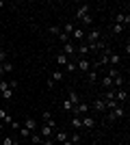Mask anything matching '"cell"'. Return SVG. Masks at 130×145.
I'll use <instances>...</instances> for the list:
<instances>
[{
  "mask_svg": "<svg viewBox=\"0 0 130 145\" xmlns=\"http://www.w3.org/2000/svg\"><path fill=\"white\" fill-rule=\"evenodd\" d=\"M85 37H87V43H98V41H102V33H100L98 28H91Z\"/></svg>",
  "mask_w": 130,
  "mask_h": 145,
  "instance_id": "obj_1",
  "label": "cell"
},
{
  "mask_svg": "<svg viewBox=\"0 0 130 145\" xmlns=\"http://www.w3.org/2000/svg\"><path fill=\"white\" fill-rule=\"evenodd\" d=\"M72 113H74L76 117L87 115V113H89V104H87V102H78V104L74 106V108H72Z\"/></svg>",
  "mask_w": 130,
  "mask_h": 145,
  "instance_id": "obj_2",
  "label": "cell"
},
{
  "mask_svg": "<svg viewBox=\"0 0 130 145\" xmlns=\"http://www.w3.org/2000/svg\"><path fill=\"white\" fill-rule=\"evenodd\" d=\"M124 115H126L124 106H117L115 110H108V115H106V119H108V121H115V119H122Z\"/></svg>",
  "mask_w": 130,
  "mask_h": 145,
  "instance_id": "obj_3",
  "label": "cell"
},
{
  "mask_svg": "<svg viewBox=\"0 0 130 145\" xmlns=\"http://www.w3.org/2000/svg\"><path fill=\"white\" fill-rule=\"evenodd\" d=\"M0 91H2V97H5V100H11L13 97V89L9 87V82H7L5 78L0 80Z\"/></svg>",
  "mask_w": 130,
  "mask_h": 145,
  "instance_id": "obj_4",
  "label": "cell"
},
{
  "mask_svg": "<svg viewBox=\"0 0 130 145\" xmlns=\"http://www.w3.org/2000/svg\"><path fill=\"white\" fill-rule=\"evenodd\" d=\"M24 128H26V130H31V132H37V130H39V121L35 119V117H26V119H24Z\"/></svg>",
  "mask_w": 130,
  "mask_h": 145,
  "instance_id": "obj_5",
  "label": "cell"
},
{
  "mask_svg": "<svg viewBox=\"0 0 130 145\" xmlns=\"http://www.w3.org/2000/svg\"><path fill=\"white\" fill-rule=\"evenodd\" d=\"M52 139H54V143H56V145H61V143H65V141L69 139V134L65 132V130H56V132L52 134Z\"/></svg>",
  "mask_w": 130,
  "mask_h": 145,
  "instance_id": "obj_6",
  "label": "cell"
},
{
  "mask_svg": "<svg viewBox=\"0 0 130 145\" xmlns=\"http://www.w3.org/2000/svg\"><path fill=\"white\" fill-rule=\"evenodd\" d=\"M115 24L128 26V24H130V13H124V11H119L117 15H115Z\"/></svg>",
  "mask_w": 130,
  "mask_h": 145,
  "instance_id": "obj_7",
  "label": "cell"
},
{
  "mask_svg": "<svg viewBox=\"0 0 130 145\" xmlns=\"http://www.w3.org/2000/svg\"><path fill=\"white\" fill-rule=\"evenodd\" d=\"M113 91H115V100L124 106V102H128V93H126V89H113Z\"/></svg>",
  "mask_w": 130,
  "mask_h": 145,
  "instance_id": "obj_8",
  "label": "cell"
},
{
  "mask_svg": "<svg viewBox=\"0 0 130 145\" xmlns=\"http://www.w3.org/2000/svg\"><path fill=\"white\" fill-rule=\"evenodd\" d=\"M89 11H91V7H89V5H80L78 9H76V20H82L85 15H89Z\"/></svg>",
  "mask_w": 130,
  "mask_h": 145,
  "instance_id": "obj_9",
  "label": "cell"
},
{
  "mask_svg": "<svg viewBox=\"0 0 130 145\" xmlns=\"http://www.w3.org/2000/svg\"><path fill=\"white\" fill-rule=\"evenodd\" d=\"M76 54L80 56V59H85V56L89 54V46H87V41H82V43L76 46Z\"/></svg>",
  "mask_w": 130,
  "mask_h": 145,
  "instance_id": "obj_10",
  "label": "cell"
},
{
  "mask_svg": "<svg viewBox=\"0 0 130 145\" xmlns=\"http://www.w3.org/2000/svg\"><path fill=\"white\" fill-rule=\"evenodd\" d=\"M63 54L67 56V59H72V56L76 54V46H74L72 41H69V43H65V46H63Z\"/></svg>",
  "mask_w": 130,
  "mask_h": 145,
  "instance_id": "obj_11",
  "label": "cell"
},
{
  "mask_svg": "<svg viewBox=\"0 0 130 145\" xmlns=\"http://www.w3.org/2000/svg\"><path fill=\"white\" fill-rule=\"evenodd\" d=\"M89 65H91L89 59H78L76 61V69H78V72H89Z\"/></svg>",
  "mask_w": 130,
  "mask_h": 145,
  "instance_id": "obj_12",
  "label": "cell"
},
{
  "mask_svg": "<svg viewBox=\"0 0 130 145\" xmlns=\"http://www.w3.org/2000/svg\"><path fill=\"white\" fill-rule=\"evenodd\" d=\"M39 134H41L43 139H48V137H52V134H54V128H50V126H46V123H43V126H39Z\"/></svg>",
  "mask_w": 130,
  "mask_h": 145,
  "instance_id": "obj_13",
  "label": "cell"
},
{
  "mask_svg": "<svg viewBox=\"0 0 130 145\" xmlns=\"http://www.w3.org/2000/svg\"><path fill=\"white\" fill-rule=\"evenodd\" d=\"M69 39L82 41V39H85V30H82V28H74V30H72V35H69Z\"/></svg>",
  "mask_w": 130,
  "mask_h": 145,
  "instance_id": "obj_14",
  "label": "cell"
},
{
  "mask_svg": "<svg viewBox=\"0 0 130 145\" xmlns=\"http://www.w3.org/2000/svg\"><path fill=\"white\" fill-rule=\"evenodd\" d=\"M80 121H82V128H89V130L95 126V121H93V117H91V115H82V117H80Z\"/></svg>",
  "mask_w": 130,
  "mask_h": 145,
  "instance_id": "obj_15",
  "label": "cell"
},
{
  "mask_svg": "<svg viewBox=\"0 0 130 145\" xmlns=\"http://www.w3.org/2000/svg\"><path fill=\"white\" fill-rule=\"evenodd\" d=\"M108 63H111L113 67H117L119 63H122V56H119V54H115V52H111V54H108Z\"/></svg>",
  "mask_w": 130,
  "mask_h": 145,
  "instance_id": "obj_16",
  "label": "cell"
},
{
  "mask_svg": "<svg viewBox=\"0 0 130 145\" xmlns=\"http://www.w3.org/2000/svg\"><path fill=\"white\" fill-rule=\"evenodd\" d=\"M67 100L72 102V106H76V104L80 102V97H78V93H76V91H67Z\"/></svg>",
  "mask_w": 130,
  "mask_h": 145,
  "instance_id": "obj_17",
  "label": "cell"
},
{
  "mask_svg": "<svg viewBox=\"0 0 130 145\" xmlns=\"http://www.w3.org/2000/svg\"><path fill=\"white\" fill-rule=\"evenodd\" d=\"M93 110H102V113L106 110V104H104V100H102V97H98V100L93 102Z\"/></svg>",
  "mask_w": 130,
  "mask_h": 145,
  "instance_id": "obj_18",
  "label": "cell"
},
{
  "mask_svg": "<svg viewBox=\"0 0 130 145\" xmlns=\"http://www.w3.org/2000/svg\"><path fill=\"white\" fill-rule=\"evenodd\" d=\"M100 82H102V87H104L106 91L113 89V78H111V76H102V80H100Z\"/></svg>",
  "mask_w": 130,
  "mask_h": 145,
  "instance_id": "obj_19",
  "label": "cell"
},
{
  "mask_svg": "<svg viewBox=\"0 0 130 145\" xmlns=\"http://www.w3.org/2000/svg\"><path fill=\"white\" fill-rule=\"evenodd\" d=\"M28 139H31V143H33V145H41L43 137H41V134H39V132H33L31 137H28Z\"/></svg>",
  "mask_w": 130,
  "mask_h": 145,
  "instance_id": "obj_20",
  "label": "cell"
},
{
  "mask_svg": "<svg viewBox=\"0 0 130 145\" xmlns=\"http://www.w3.org/2000/svg\"><path fill=\"white\" fill-rule=\"evenodd\" d=\"M69 61H72V59H67L63 52H59V54H56V63H59V65H67Z\"/></svg>",
  "mask_w": 130,
  "mask_h": 145,
  "instance_id": "obj_21",
  "label": "cell"
},
{
  "mask_svg": "<svg viewBox=\"0 0 130 145\" xmlns=\"http://www.w3.org/2000/svg\"><path fill=\"white\" fill-rule=\"evenodd\" d=\"M50 80H52V82H61V80H63V72H59V69H56V72L50 76Z\"/></svg>",
  "mask_w": 130,
  "mask_h": 145,
  "instance_id": "obj_22",
  "label": "cell"
},
{
  "mask_svg": "<svg viewBox=\"0 0 130 145\" xmlns=\"http://www.w3.org/2000/svg\"><path fill=\"white\" fill-rule=\"evenodd\" d=\"M18 132H20V137H22V139H28V137H31V130H26V128L24 126H20V130H18Z\"/></svg>",
  "mask_w": 130,
  "mask_h": 145,
  "instance_id": "obj_23",
  "label": "cell"
},
{
  "mask_svg": "<svg viewBox=\"0 0 130 145\" xmlns=\"http://www.w3.org/2000/svg\"><path fill=\"white\" fill-rule=\"evenodd\" d=\"M87 80H89V82H91V85H93V82L98 80V72H95V69H91V72L87 74Z\"/></svg>",
  "mask_w": 130,
  "mask_h": 145,
  "instance_id": "obj_24",
  "label": "cell"
},
{
  "mask_svg": "<svg viewBox=\"0 0 130 145\" xmlns=\"http://www.w3.org/2000/svg\"><path fill=\"white\" fill-rule=\"evenodd\" d=\"M69 141H72V143H74V145H78V143H80V141H82V137H80V134H78V132H74V134H69Z\"/></svg>",
  "mask_w": 130,
  "mask_h": 145,
  "instance_id": "obj_25",
  "label": "cell"
},
{
  "mask_svg": "<svg viewBox=\"0 0 130 145\" xmlns=\"http://www.w3.org/2000/svg\"><path fill=\"white\" fill-rule=\"evenodd\" d=\"M111 33H113V35H119V33H124V26H122V24H113Z\"/></svg>",
  "mask_w": 130,
  "mask_h": 145,
  "instance_id": "obj_26",
  "label": "cell"
},
{
  "mask_svg": "<svg viewBox=\"0 0 130 145\" xmlns=\"http://www.w3.org/2000/svg\"><path fill=\"white\" fill-rule=\"evenodd\" d=\"M72 126H74V130H78V128H82V121H80V117H72Z\"/></svg>",
  "mask_w": 130,
  "mask_h": 145,
  "instance_id": "obj_27",
  "label": "cell"
},
{
  "mask_svg": "<svg viewBox=\"0 0 130 145\" xmlns=\"http://www.w3.org/2000/svg\"><path fill=\"white\" fill-rule=\"evenodd\" d=\"M2 69H5V74L13 72V63H11V61H5V63H2Z\"/></svg>",
  "mask_w": 130,
  "mask_h": 145,
  "instance_id": "obj_28",
  "label": "cell"
},
{
  "mask_svg": "<svg viewBox=\"0 0 130 145\" xmlns=\"http://www.w3.org/2000/svg\"><path fill=\"white\" fill-rule=\"evenodd\" d=\"M61 106H63V110H72V108H74V106H72V102H69L67 97L63 100V104H61Z\"/></svg>",
  "mask_w": 130,
  "mask_h": 145,
  "instance_id": "obj_29",
  "label": "cell"
},
{
  "mask_svg": "<svg viewBox=\"0 0 130 145\" xmlns=\"http://www.w3.org/2000/svg\"><path fill=\"white\" fill-rule=\"evenodd\" d=\"M63 33H65V35H72V30H74V24H65V26H63Z\"/></svg>",
  "mask_w": 130,
  "mask_h": 145,
  "instance_id": "obj_30",
  "label": "cell"
},
{
  "mask_svg": "<svg viewBox=\"0 0 130 145\" xmlns=\"http://www.w3.org/2000/svg\"><path fill=\"white\" fill-rule=\"evenodd\" d=\"M59 41H61L63 46H65V43H69V35H65V33H61V35H59Z\"/></svg>",
  "mask_w": 130,
  "mask_h": 145,
  "instance_id": "obj_31",
  "label": "cell"
},
{
  "mask_svg": "<svg viewBox=\"0 0 130 145\" xmlns=\"http://www.w3.org/2000/svg\"><path fill=\"white\" fill-rule=\"evenodd\" d=\"M50 33L59 37V35H61V33H63V30H61V26H50Z\"/></svg>",
  "mask_w": 130,
  "mask_h": 145,
  "instance_id": "obj_32",
  "label": "cell"
},
{
  "mask_svg": "<svg viewBox=\"0 0 130 145\" xmlns=\"http://www.w3.org/2000/svg\"><path fill=\"white\" fill-rule=\"evenodd\" d=\"M106 76H111V78H115V76H119V69H117V67H111V69H108V74H106Z\"/></svg>",
  "mask_w": 130,
  "mask_h": 145,
  "instance_id": "obj_33",
  "label": "cell"
},
{
  "mask_svg": "<svg viewBox=\"0 0 130 145\" xmlns=\"http://www.w3.org/2000/svg\"><path fill=\"white\" fill-rule=\"evenodd\" d=\"M41 119H43V123H46L48 119H52V113H50V110H43V113H41Z\"/></svg>",
  "mask_w": 130,
  "mask_h": 145,
  "instance_id": "obj_34",
  "label": "cell"
},
{
  "mask_svg": "<svg viewBox=\"0 0 130 145\" xmlns=\"http://www.w3.org/2000/svg\"><path fill=\"white\" fill-rule=\"evenodd\" d=\"M41 145H56V143H54V139H52V137H48V139L41 141Z\"/></svg>",
  "mask_w": 130,
  "mask_h": 145,
  "instance_id": "obj_35",
  "label": "cell"
},
{
  "mask_svg": "<svg viewBox=\"0 0 130 145\" xmlns=\"http://www.w3.org/2000/svg\"><path fill=\"white\" fill-rule=\"evenodd\" d=\"M80 22H82V24H91V13H89V15H85Z\"/></svg>",
  "mask_w": 130,
  "mask_h": 145,
  "instance_id": "obj_36",
  "label": "cell"
},
{
  "mask_svg": "<svg viewBox=\"0 0 130 145\" xmlns=\"http://www.w3.org/2000/svg\"><path fill=\"white\" fill-rule=\"evenodd\" d=\"M65 67H67L69 72H74V69H76V63H74V61H69V63H67V65H65Z\"/></svg>",
  "mask_w": 130,
  "mask_h": 145,
  "instance_id": "obj_37",
  "label": "cell"
},
{
  "mask_svg": "<svg viewBox=\"0 0 130 145\" xmlns=\"http://www.w3.org/2000/svg\"><path fill=\"white\" fill-rule=\"evenodd\" d=\"M11 121H13V117L9 115V113H7V117H5V121H2V123H7V126H11Z\"/></svg>",
  "mask_w": 130,
  "mask_h": 145,
  "instance_id": "obj_38",
  "label": "cell"
},
{
  "mask_svg": "<svg viewBox=\"0 0 130 145\" xmlns=\"http://www.w3.org/2000/svg\"><path fill=\"white\" fill-rule=\"evenodd\" d=\"M13 143V137H5V141H2V145H11Z\"/></svg>",
  "mask_w": 130,
  "mask_h": 145,
  "instance_id": "obj_39",
  "label": "cell"
},
{
  "mask_svg": "<svg viewBox=\"0 0 130 145\" xmlns=\"http://www.w3.org/2000/svg\"><path fill=\"white\" fill-rule=\"evenodd\" d=\"M5 61H7V52H5V50H0V63H5Z\"/></svg>",
  "mask_w": 130,
  "mask_h": 145,
  "instance_id": "obj_40",
  "label": "cell"
},
{
  "mask_svg": "<svg viewBox=\"0 0 130 145\" xmlns=\"http://www.w3.org/2000/svg\"><path fill=\"white\" fill-rule=\"evenodd\" d=\"M5 117H7V113H5V110H0V121H5Z\"/></svg>",
  "mask_w": 130,
  "mask_h": 145,
  "instance_id": "obj_41",
  "label": "cell"
},
{
  "mask_svg": "<svg viewBox=\"0 0 130 145\" xmlns=\"http://www.w3.org/2000/svg\"><path fill=\"white\" fill-rule=\"evenodd\" d=\"M11 145H22V141H15V139H13V143Z\"/></svg>",
  "mask_w": 130,
  "mask_h": 145,
  "instance_id": "obj_42",
  "label": "cell"
},
{
  "mask_svg": "<svg viewBox=\"0 0 130 145\" xmlns=\"http://www.w3.org/2000/svg\"><path fill=\"white\" fill-rule=\"evenodd\" d=\"M61 145H74V143H72V141L67 139V141H65V143H61Z\"/></svg>",
  "mask_w": 130,
  "mask_h": 145,
  "instance_id": "obj_43",
  "label": "cell"
},
{
  "mask_svg": "<svg viewBox=\"0 0 130 145\" xmlns=\"http://www.w3.org/2000/svg\"><path fill=\"white\" fill-rule=\"evenodd\" d=\"M0 76H5V69H2V63H0Z\"/></svg>",
  "mask_w": 130,
  "mask_h": 145,
  "instance_id": "obj_44",
  "label": "cell"
},
{
  "mask_svg": "<svg viewBox=\"0 0 130 145\" xmlns=\"http://www.w3.org/2000/svg\"><path fill=\"white\" fill-rule=\"evenodd\" d=\"M2 128H5V123H2V121H0V132H2Z\"/></svg>",
  "mask_w": 130,
  "mask_h": 145,
  "instance_id": "obj_45",
  "label": "cell"
},
{
  "mask_svg": "<svg viewBox=\"0 0 130 145\" xmlns=\"http://www.w3.org/2000/svg\"><path fill=\"white\" fill-rule=\"evenodd\" d=\"M0 7H5V5H2V0H0Z\"/></svg>",
  "mask_w": 130,
  "mask_h": 145,
  "instance_id": "obj_46",
  "label": "cell"
}]
</instances>
